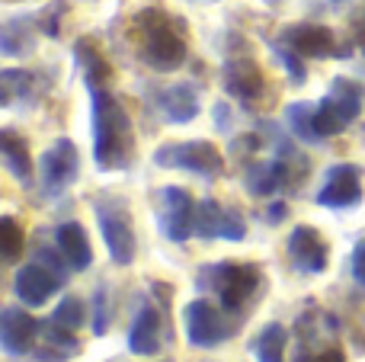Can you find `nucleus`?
<instances>
[{"label": "nucleus", "instance_id": "17", "mask_svg": "<svg viewBox=\"0 0 365 362\" xmlns=\"http://www.w3.org/2000/svg\"><path fill=\"white\" fill-rule=\"evenodd\" d=\"M55 247L61 250L64 263H71V269H87L93 263V247H90L87 231L77 222H64L55 228Z\"/></svg>", "mask_w": 365, "mask_h": 362}, {"label": "nucleus", "instance_id": "34", "mask_svg": "<svg viewBox=\"0 0 365 362\" xmlns=\"http://www.w3.org/2000/svg\"><path fill=\"white\" fill-rule=\"evenodd\" d=\"M164 362H170V359H164Z\"/></svg>", "mask_w": 365, "mask_h": 362}, {"label": "nucleus", "instance_id": "27", "mask_svg": "<svg viewBox=\"0 0 365 362\" xmlns=\"http://www.w3.org/2000/svg\"><path fill=\"white\" fill-rule=\"evenodd\" d=\"M276 55H279V61L289 68V77H292V83H302L304 81V64H302V55H295V51L289 48V45H276Z\"/></svg>", "mask_w": 365, "mask_h": 362}, {"label": "nucleus", "instance_id": "13", "mask_svg": "<svg viewBox=\"0 0 365 362\" xmlns=\"http://www.w3.org/2000/svg\"><path fill=\"white\" fill-rule=\"evenodd\" d=\"M38 333H42V327L26 308H4V314H0V346H4L6 356L32 353Z\"/></svg>", "mask_w": 365, "mask_h": 362}, {"label": "nucleus", "instance_id": "20", "mask_svg": "<svg viewBox=\"0 0 365 362\" xmlns=\"http://www.w3.org/2000/svg\"><path fill=\"white\" fill-rule=\"evenodd\" d=\"M292 160V157H285ZM285 160H266V164H257L247 170V190L253 192V196H269V192H276L279 186L285 183V177H289V167H285Z\"/></svg>", "mask_w": 365, "mask_h": 362}, {"label": "nucleus", "instance_id": "19", "mask_svg": "<svg viewBox=\"0 0 365 362\" xmlns=\"http://www.w3.org/2000/svg\"><path fill=\"white\" fill-rule=\"evenodd\" d=\"M0 154H4V164L19 183H32V160H29V148L19 138L16 132H0Z\"/></svg>", "mask_w": 365, "mask_h": 362}, {"label": "nucleus", "instance_id": "22", "mask_svg": "<svg viewBox=\"0 0 365 362\" xmlns=\"http://www.w3.org/2000/svg\"><path fill=\"white\" fill-rule=\"evenodd\" d=\"M285 346H289V333L282 324H266L263 331L253 337L250 350L257 362H285Z\"/></svg>", "mask_w": 365, "mask_h": 362}, {"label": "nucleus", "instance_id": "8", "mask_svg": "<svg viewBox=\"0 0 365 362\" xmlns=\"http://www.w3.org/2000/svg\"><path fill=\"white\" fill-rule=\"evenodd\" d=\"M81 173V154L71 138H58L48 151L42 154L38 164V177H42V192L45 196H58L64 192Z\"/></svg>", "mask_w": 365, "mask_h": 362}, {"label": "nucleus", "instance_id": "10", "mask_svg": "<svg viewBox=\"0 0 365 362\" xmlns=\"http://www.w3.org/2000/svg\"><path fill=\"white\" fill-rule=\"evenodd\" d=\"M317 202L324 209H349L362 202V170L356 164H336L327 170Z\"/></svg>", "mask_w": 365, "mask_h": 362}, {"label": "nucleus", "instance_id": "33", "mask_svg": "<svg viewBox=\"0 0 365 362\" xmlns=\"http://www.w3.org/2000/svg\"><path fill=\"white\" fill-rule=\"evenodd\" d=\"M334 4H343V0H334Z\"/></svg>", "mask_w": 365, "mask_h": 362}, {"label": "nucleus", "instance_id": "31", "mask_svg": "<svg viewBox=\"0 0 365 362\" xmlns=\"http://www.w3.org/2000/svg\"><path fill=\"white\" fill-rule=\"evenodd\" d=\"M289 215V209H285L282 202H272V209H269V222H279V218H285Z\"/></svg>", "mask_w": 365, "mask_h": 362}, {"label": "nucleus", "instance_id": "11", "mask_svg": "<svg viewBox=\"0 0 365 362\" xmlns=\"http://www.w3.org/2000/svg\"><path fill=\"white\" fill-rule=\"evenodd\" d=\"M282 45H289L295 55L302 58H330V55H346L336 48V36L327 26L317 23H295L282 29Z\"/></svg>", "mask_w": 365, "mask_h": 362}, {"label": "nucleus", "instance_id": "32", "mask_svg": "<svg viewBox=\"0 0 365 362\" xmlns=\"http://www.w3.org/2000/svg\"><path fill=\"white\" fill-rule=\"evenodd\" d=\"M356 36H359V42H365V16L356 19Z\"/></svg>", "mask_w": 365, "mask_h": 362}, {"label": "nucleus", "instance_id": "29", "mask_svg": "<svg viewBox=\"0 0 365 362\" xmlns=\"http://www.w3.org/2000/svg\"><path fill=\"white\" fill-rule=\"evenodd\" d=\"M353 279L365 286V241H359L353 247Z\"/></svg>", "mask_w": 365, "mask_h": 362}, {"label": "nucleus", "instance_id": "16", "mask_svg": "<svg viewBox=\"0 0 365 362\" xmlns=\"http://www.w3.org/2000/svg\"><path fill=\"white\" fill-rule=\"evenodd\" d=\"M158 109L164 113L167 122H173V125L192 122L195 115H199V93H195L192 83H173V87L160 90Z\"/></svg>", "mask_w": 365, "mask_h": 362}, {"label": "nucleus", "instance_id": "26", "mask_svg": "<svg viewBox=\"0 0 365 362\" xmlns=\"http://www.w3.org/2000/svg\"><path fill=\"white\" fill-rule=\"evenodd\" d=\"M23 247H26L23 228H19L13 218H0V250H4V260H6V263L19 260Z\"/></svg>", "mask_w": 365, "mask_h": 362}, {"label": "nucleus", "instance_id": "6", "mask_svg": "<svg viewBox=\"0 0 365 362\" xmlns=\"http://www.w3.org/2000/svg\"><path fill=\"white\" fill-rule=\"evenodd\" d=\"M154 164L167 170H189L195 177H218L225 170V157L212 141H180V145H164L154 151Z\"/></svg>", "mask_w": 365, "mask_h": 362}, {"label": "nucleus", "instance_id": "12", "mask_svg": "<svg viewBox=\"0 0 365 362\" xmlns=\"http://www.w3.org/2000/svg\"><path fill=\"white\" fill-rule=\"evenodd\" d=\"M289 257L295 263L298 273L317 276L327 269V241L321 237V231L311 224H298L289 237Z\"/></svg>", "mask_w": 365, "mask_h": 362}, {"label": "nucleus", "instance_id": "28", "mask_svg": "<svg viewBox=\"0 0 365 362\" xmlns=\"http://www.w3.org/2000/svg\"><path fill=\"white\" fill-rule=\"evenodd\" d=\"M106 289H96L93 295V333L96 337H103V333L109 331V314H106Z\"/></svg>", "mask_w": 365, "mask_h": 362}, {"label": "nucleus", "instance_id": "1", "mask_svg": "<svg viewBox=\"0 0 365 362\" xmlns=\"http://www.w3.org/2000/svg\"><path fill=\"white\" fill-rule=\"evenodd\" d=\"M135 154L132 119L106 90H93V160L100 170H122Z\"/></svg>", "mask_w": 365, "mask_h": 362}, {"label": "nucleus", "instance_id": "9", "mask_svg": "<svg viewBox=\"0 0 365 362\" xmlns=\"http://www.w3.org/2000/svg\"><path fill=\"white\" fill-rule=\"evenodd\" d=\"M64 282L68 279H61V276L51 267H45L42 260H32V263H26V267H19V273L13 276V292H16V299L23 301V305L38 308L55 292H61Z\"/></svg>", "mask_w": 365, "mask_h": 362}, {"label": "nucleus", "instance_id": "3", "mask_svg": "<svg viewBox=\"0 0 365 362\" xmlns=\"http://www.w3.org/2000/svg\"><path fill=\"white\" fill-rule=\"evenodd\" d=\"M138 36H141V55L151 68L173 71L186 58V38L177 29L164 10H145L138 13Z\"/></svg>", "mask_w": 365, "mask_h": 362}, {"label": "nucleus", "instance_id": "2", "mask_svg": "<svg viewBox=\"0 0 365 362\" xmlns=\"http://www.w3.org/2000/svg\"><path fill=\"white\" fill-rule=\"evenodd\" d=\"M199 286L215 292L225 311L244 314L259 286V267L253 263H208L199 269Z\"/></svg>", "mask_w": 365, "mask_h": 362}, {"label": "nucleus", "instance_id": "30", "mask_svg": "<svg viewBox=\"0 0 365 362\" xmlns=\"http://www.w3.org/2000/svg\"><path fill=\"white\" fill-rule=\"evenodd\" d=\"M298 362H346L340 350H321V353H302Z\"/></svg>", "mask_w": 365, "mask_h": 362}, {"label": "nucleus", "instance_id": "24", "mask_svg": "<svg viewBox=\"0 0 365 362\" xmlns=\"http://www.w3.org/2000/svg\"><path fill=\"white\" fill-rule=\"evenodd\" d=\"M314 109L317 106H308V103H292V106L285 109V122H289V128L302 141H321L317 125H314Z\"/></svg>", "mask_w": 365, "mask_h": 362}, {"label": "nucleus", "instance_id": "15", "mask_svg": "<svg viewBox=\"0 0 365 362\" xmlns=\"http://www.w3.org/2000/svg\"><path fill=\"white\" fill-rule=\"evenodd\" d=\"M164 343V321H160L158 308L145 305L138 314H135L132 327H128V350L135 356H154Z\"/></svg>", "mask_w": 365, "mask_h": 362}, {"label": "nucleus", "instance_id": "5", "mask_svg": "<svg viewBox=\"0 0 365 362\" xmlns=\"http://www.w3.org/2000/svg\"><path fill=\"white\" fill-rule=\"evenodd\" d=\"M231 311L218 308L208 299H195L182 308V327H186V340L199 350H212V346H221L225 340L234 337L237 327L227 318Z\"/></svg>", "mask_w": 365, "mask_h": 362}, {"label": "nucleus", "instance_id": "21", "mask_svg": "<svg viewBox=\"0 0 365 362\" xmlns=\"http://www.w3.org/2000/svg\"><path fill=\"white\" fill-rule=\"evenodd\" d=\"M74 58L81 61L83 77H87L90 90H103V83L113 77V68H109V61L93 48V42H90V38H81V42L74 45Z\"/></svg>", "mask_w": 365, "mask_h": 362}, {"label": "nucleus", "instance_id": "7", "mask_svg": "<svg viewBox=\"0 0 365 362\" xmlns=\"http://www.w3.org/2000/svg\"><path fill=\"white\" fill-rule=\"evenodd\" d=\"M158 228L170 244H186L195 234V202L180 186L158 192Z\"/></svg>", "mask_w": 365, "mask_h": 362}, {"label": "nucleus", "instance_id": "14", "mask_svg": "<svg viewBox=\"0 0 365 362\" xmlns=\"http://www.w3.org/2000/svg\"><path fill=\"white\" fill-rule=\"evenodd\" d=\"M225 90L240 103H253L263 93V71L250 58H234L225 64Z\"/></svg>", "mask_w": 365, "mask_h": 362}, {"label": "nucleus", "instance_id": "25", "mask_svg": "<svg viewBox=\"0 0 365 362\" xmlns=\"http://www.w3.org/2000/svg\"><path fill=\"white\" fill-rule=\"evenodd\" d=\"M83 321H87V305H83L77 295H68V299L58 301V308L51 311V324L64 327V331H81Z\"/></svg>", "mask_w": 365, "mask_h": 362}, {"label": "nucleus", "instance_id": "23", "mask_svg": "<svg viewBox=\"0 0 365 362\" xmlns=\"http://www.w3.org/2000/svg\"><path fill=\"white\" fill-rule=\"evenodd\" d=\"M227 215H231V209H225V205L215 202V199H205V202H199V205H195V234H199L202 241L225 237Z\"/></svg>", "mask_w": 365, "mask_h": 362}, {"label": "nucleus", "instance_id": "18", "mask_svg": "<svg viewBox=\"0 0 365 362\" xmlns=\"http://www.w3.org/2000/svg\"><path fill=\"white\" fill-rule=\"evenodd\" d=\"M324 100H327L330 109H334V113L349 125V122H353L356 115L362 113L365 87H362L359 81H349V77H334V83H330V93L324 96Z\"/></svg>", "mask_w": 365, "mask_h": 362}, {"label": "nucleus", "instance_id": "4", "mask_svg": "<svg viewBox=\"0 0 365 362\" xmlns=\"http://www.w3.org/2000/svg\"><path fill=\"white\" fill-rule=\"evenodd\" d=\"M96 224L106 241V250L113 257L115 267H128L135 260V228H132V212L125 202L115 196L96 199Z\"/></svg>", "mask_w": 365, "mask_h": 362}]
</instances>
